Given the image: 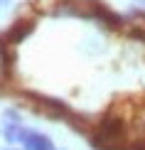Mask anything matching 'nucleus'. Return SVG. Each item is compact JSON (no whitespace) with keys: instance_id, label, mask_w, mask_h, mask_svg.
Returning a JSON list of instances; mask_svg holds the SVG:
<instances>
[{"instance_id":"1","label":"nucleus","mask_w":145,"mask_h":150,"mask_svg":"<svg viewBox=\"0 0 145 150\" xmlns=\"http://www.w3.org/2000/svg\"><path fill=\"white\" fill-rule=\"evenodd\" d=\"M93 148L98 150H123V123L118 118H103L93 133Z\"/></svg>"},{"instance_id":"2","label":"nucleus","mask_w":145,"mask_h":150,"mask_svg":"<svg viewBox=\"0 0 145 150\" xmlns=\"http://www.w3.org/2000/svg\"><path fill=\"white\" fill-rule=\"evenodd\" d=\"M30 98L35 103V108L40 111V113H45L47 118H54V121H59V118H69L71 111L66 108L62 101H57V98H49V96H40V93H30Z\"/></svg>"},{"instance_id":"3","label":"nucleus","mask_w":145,"mask_h":150,"mask_svg":"<svg viewBox=\"0 0 145 150\" xmlns=\"http://www.w3.org/2000/svg\"><path fill=\"white\" fill-rule=\"evenodd\" d=\"M20 140L25 143V148H27V150H57L54 143L49 140L47 135H40V133H35V130H25L22 128Z\"/></svg>"},{"instance_id":"4","label":"nucleus","mask_w":145,"mask_h":150,"mask_svg":"<svg viewBox=\"0 0 145 150\" xmlns=\"http://www.w3.org/2000/svg\"><path fill=\"white\" fill-rule=\"evenodd\" d=\"M30 32H32V22H30V20H17L8 32H5L3 40L8 42V45H17V42H22Z\"/></svg>"},{"instance_id":"5","label":"nucleus","mask_w":145,"mask_h":150,"mask_svg":"<svg viewBox=\"0 0 145 150\" xmlns=\"http://www.w3.org/2000/svg\"><path fill=\"white\" fill-rule=\"evenodd\" d=\"M20 133H22L20 123H5V126H3V135H5L8 143H17V140H20Z\"/></svg>"},{"instance_id":"6","label":"nucleus","mask_w":145,"mask_h":150,"mask_svg":"<svg viewBox=\"0 0 145 150\" xmlns=\"http://www.w3.org/2000/svg\"><path fill=\"white\" fill-rule=\"evenodd\" d=\"M5 76H8V57H5V52L0 49V84L5 81Z\"/></svg>"},{"instance_id":"7","label":"nucleus","mask_w":145,"mask_h":150,"mask_svg":"<svg viewBox=\"0 0 145 150\" xmlns=\"http://www.w3.org/2000/svg\"><path fill=\"white\" fill-rule=\"evenodd\" d=\"M3 5H8V0H0V8H3Z\"/></svg>"},{"instance_id":"8","label":"nucleus","mask_w":145,"mask_h":150,"mask_svg":"<svg viewBox=\"0 0 145 150\" xmlns=\"http://www.w3.org/2000/svg\"><path fill=\"white\" fill-rule=\"evenodd\" d=\"M8 150H15V148H8Z\"/></svg>"}]
</instances>
